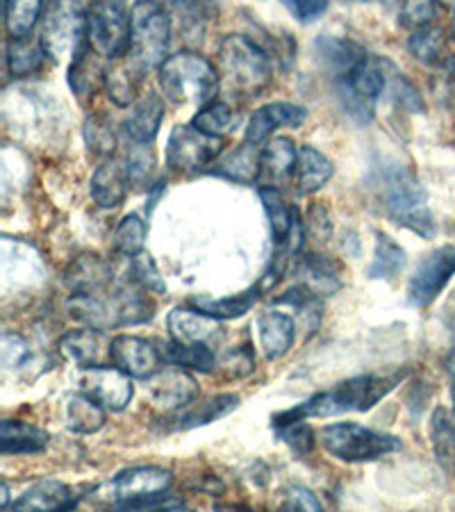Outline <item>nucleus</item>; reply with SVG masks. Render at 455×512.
Wrapping results in <instances>:
<instances>
[{"label": "nucleus", "mask_w": 455, "mask_h": 512, "mask_svg": "<svg viewBox=\"0 0 455 512\" xmlns=\"http://www.w3.org/2000/svg\"><path fill=\"white\" fill-rule=\"evenodd\" d=\"M76 497L71 487L60 481H39L23 494L21 499L14 501V510H69L76 508Z\"/></svg>", "instance_id": "obj_28"}, {"label": "nucleus", "mask_w": 455, "mask_h": 512, "mask_svg": "<svg viewBox=\"0 0 455 512\" xmlns=\"http://www.w3.org/2000/svg\"><path fill=\"white\" fill-rule=\"evenodd\" d=\"M144 78H146V71L139 69L128 55H123L119 60H112L105 66L103 85H105L107 96H110L114 103L121 107H130L137 101Z\"/></svg>", "instance_id": "obj_23"}, {"label": "nucleus", "mask_w": 455, "mask_h": 512, "mask_svg": "<svg viewBox=\"0 0 455 512\" xmlns=\"http://www.w3.org/2000/svg\"><path fill=\"white\" fill-rule=\"evenodd\" d=\"M387 87L385 66L376 57H362L349 76L339 82V98L346 112L362 123L374 117V105Z\"/></svg>", "instance_id": "obj_10"}, {"label": "nucleus", "mask_w": 455, "mask_h": 512, "mask_svg": "<svg viewBox=\"0 0 455 512\" xmlns=\"http://www.w3.org/2000/svg\"><path fill=\"white\" fill-rule=\"evenodd\" d=\"M182 508H185V501L178 497H171L169 490L119 506V510H182Z\"/></svg>", "instance_id": "obj_53"}, {"label": "nucleus", "mask_w": 455, "mask_h": 512, "mask_svg": "<svg viewBox=\"0 0 455 512\" xmlns=\"http://www.w3.org/2000/svg\"><path fill=\"white\" fill-rule=\"evenodd\" d=\"M285 508L289 510H321V501L305 487H289L285 492Z\"/></svg>", "instance_id": "obj_55"}, {"label": "nucleus", "mask_w": 455, "mask_h": 512, "mask_svg": "<svg viewBox=\"0 0 455 512\" xmlns=\"http://www.w3.org/2000/svg\"><path fill=\"white\" fill-rule=\"evenodd\" d=\"M173 483V476L169 469L162 467H132L121 472L112 483H107V494L114 506H123V503L153 497V494L167 492Z\"/></svg>", "instance_id": "obj_14"}, {"label": "nucleus", "mask_w": 455, "mask_h": 512, "mask_svg": "<svg viewBox=\"0 0 455 512\" xmlns=\"http://www.w3.org/2000/svg\"><path fill=\"white\" fill-rule=\"evenodd\" d=\"M305 117H308V110L301 105L294 103H269L262 105L260 110H255V114L246 123V132L244 139L248 144L258 146L273 135V132L280 128H299L303 126Z\"/></svg>", "instance_id": "obj_18"}, {"label": "nucleus", "mask_w": 455, "mask_h": 512, "mask_svg": "<svg viewBox=\"0 0 455 512\" xmlns=\"http://www.w3.org/2000/svg\"><path fill=\"white\" fill-rule=\"evenodd\" d=\"M296 274L303 276V285L314 289L319 296L335 294L342 287V269L335 260L321 253H308L296 267Z\"/></svg>", "instance_id": "obj_30"}, {"label": "nucleus", "mask_w": 455, "mask_h": 512, "mask_svg": "<svg viewBox=\"0 0 455 512\" xmlns=\"http://www.w3.org/2000/svg\"><path fill=\"white\" fill-rule=\"evenodd\" d=\"M273 428L280 440H283L289 449L299 456L310 453L314 447V433L308 424H303V419H273Z\"/></svg>", "instance_id": "obj_44"}, {"label": "nucleus", "mask_w": 455, "mask_h": 512, "mask_svg": "<svg viewBox=\"0 0 455 512\" xmlns=\"http://www.w3.org/2000/svg\"><path fill=\"white\" fill-rule=\"evenodd\" d=\"M239 406L237 394H221L212 396V399L198 401L196 406L189 403L187 408H182L180 415L173 417V428L176 431H189V428H198L210 424L214 419H221L233 412Z\"/></svg>", "instance_id": "obj_29"}, {"label": "nucleus", "mask_w": 455, "mask_h": 512, "mask_svg": "<svg viewBox=\"0 0 455 512\" xmlns=\"http://www.w3.org/2000/svg\"><path fill=\"white\" fill-rule=\"evenodd\" d=\"M85 142L94 155L110 158L114 148H117V135H114L110 121L105 117H91L85 123Z\"/></svg>", "instance_id": "obj_46"}, {"label": "nucleus", "mask_w": 455, "mask_h": 512, "mask_svg": "<svg viewBox=\"0 0 455 512\" xmlns=\"http://www.w3.org/2000/svg\"><path fill=\"white\" fill-rule=\"evenodd\" d=\"M269 55L246 35H228L219 46L221 87L235 98L260 96L271 82Z\"/></svg>", "instance_id": "obj_4"}, {"label": "nucleus", "mask_w": 455, "mask_h": 512, "mask_svg": "<svg viewBox=\"0 0 455 512\" xmlns=\"http://www.w3.org/2000/svg\"><path fill=\"white\" fill-rule=\"evenodd\" d=\"M403 374L392 376H355L342 381L326 392L314 394L312 399L301 403L299 408L283 412L278 419H310V417H337L346 412L371 410L378 401H383L396 385L401 383Z\"/></svg>", "instance_id": "obj_2"}, {"label": "nucleus", "mask_w": 455, "mask_h": 512, "mask_svg": "<svg viewBox=\"0 0 455 512\" xmlns=\"http://www.w3.org/2000/svg\"><path fill=\"white\" fill-rule=\"evenodd\" d=\"M192 123L198 130H203L205 135L223 139V137H228L230 132H235L239 128L242 117H239V112L233 105H228L223 101H210L208 105H203L201 110L194 114Z\"/></svg>", "instance_id": "obj_35"}, {"label": "nucleus", "mask_w": 455, "mask_h": 512, "mask_svg": "<svg viewBox=\"0 0 455 512\" xmlns=\"http://www.w3.org/2000/svg\"><path fill=\"white\" fill-rule=\"evenodd\" d=\"M446 367H449V374H451V378L455 381V351L451 353V358H449V362H446Z\"/></svg>", "instance_id": "obj_56"}, {"label": "nucleus", "mask_w": 455, "mask_h": 512, "mask_svg": "<svg viewBox=\"0 0 455 512\" xmlns=\"http://www.w3.org/2000/svg\"><path fill=\"white\" fill-rule=\"evenodd\" d=\"M217 367L226 378H244V376L253 374V371H255L253 351L248 349V346H242V349H235V351H228L217 362Z\"/></svg>", "instance_id": "obj_50"}, {"label": "nucleus", "mask_w": 455, "mask_h": 512, "mask_svg": "<svg viewBox=\"0 0 455 512\" xmlns=\"http://www.w3.org/2000/svg\"><path fill=\"white\" fill-rule=\"evenodd\" d=\"M296 19L310 23L328 10V0H283Z\"/></svg>", "instance_id": "obj_54"}, {"label": "nucleus", "mask_w": 455, "mask_h": 512, "mask_svg": "<svg viewBox=\"0 0 455 512\" xmlns=\"http://www.w3.org/2000/svg\"><path fill=\"white\" fill-rule=\"evenodd\" d=\"M128 278L132 280V283H137L139 287L146 289V292H153V294L167 292V283H164L160 269H157L155 260L146 251L132 255Z\"/></svg>", "instance_id": "obj_43"}, {"label": "nucleus", "mask_w": 455, "mask_h": 512, "mask_svg": "<svg viewBox=\"0 0 455 512\" xmlns=\"http://www.w3.org/2000/svg\"><path fill=\"white\" fill-rule=\"evenodd\" d=\"M223 151V139L205 135L194 123L176 126L169 135L167 164L178 173H192L210 167L219 160Z\"/></svg>", "instance_id": "obj_11"}, {"label": "nucleus", "mask_w": 455, "mask_h": 512, "mask_svg": "<svg viewBox=\"0 0 455 512\" xmlns=\"http://www.w3.org/2000/svg\"><path fill=\"white\" fill-rule=\"evenodd\" d=\"M378 196L385 205L387 217L394 224L412 230L421 237L430 239L435 235V219L428 208V196L424 185L419 183L415 173L403 164H387L378 169Z\"/></svg>", "instance_id": "obj_3"}, {"label": "nucleus", "mask_w": 455, "mask_h": 512, "mask_svg": "<svg viewBox=\"0 0 455 512\" xmlns=\"http://www.w3.org/2000/svg\"><path fill=\"white\" fill-rule=\"evenodd\" d=\"M126 164H128L132 185H139V187L151 185L153 173H155V153L151 144H135Z\"/></svg>", "instance_id": "obj_47"}, {"label": "nucleus", "mask_w": 455, "mask_h": 512, "mask_svg": "<svg viewBox=\"0 0 455 512\" xmlns=\"http://www.w3.org/2000/svg\"><path fill=\"white\" fill-rule=\"evenodd\" d=\"M437 3H442V5H455V0H437Z\"/></svg>", "instance_id": "obj_57"}, {"label": "nucleus", "mask_w": 455, "mask_h": 512, "mask_svg": "<svg viewBox=\"0 0 455 512\" xmlns=\"http://www.w3.org/2000/svg\"><path fill=\"white\" fill-rule=\"evenodd\" d=\"M130 378L132 376L119 369L117 365L87 367L82 369L80 374V390L101 403L105 410L119 412L123 408H128L132 394H135V387H132Z\"/></svg>", "instance_id": "obj_13"}, {"label": "nucleus", "mask_w": 455, "mask_h": 512, "mask_svg": "<svg viewBox=\"0 0 455 512\" xmlns=\"http://www.w3.org/2000/svg\"><path fill=\"white\" fill-rule=\"evenodd\" d=\"M392 94H394V101L399 103L401 107H405L408 112H424L426 110V103L424 98H421L419 89L412 85L408 78L403 76H394L392 78Z\"/></svg>", "instance_id": "obj_52"}, {"label": "nucleus", "mask_w": 455, "mask_h": 512, "mask_svg": "<svg viewBox=\"0 0 455 512\" xmlns=\"http://www.w3.org/2000/svg\"><path fill=\"white\" fill-rule=\"evenodd\" d=\"M453 37H455V16H453Z\"/></svg>", "instance_id": "obj_59"}, {"label": "nucleus", "mask_w": 455, "mask_h": 512, "mask_svg": "<svg viewBox=\"0 0 455 512\" xmlns=\"http://www.w3.org/2000/svg\"><path fill=\"white\" fill-rule=\"evenodd\" d=\"M435 19V0H403L399 23L408 30L428 28Z\"/></svg>", "instance_id": "obj_48"}, {"label": "nucleus", "mask_w": 455, "mask_h": 512, "mask_svg": "<svg viewBox=\"0 0 455 512\" xmlns=\"http://www.w3.org/2000/svg\"><path fill=\"white\" fill-rule=\"evenodd\" d=\"M299 164V148L289 137H273L260 151V187H276L292 176Z\"/></svg>", "instance_id": "obj_21"}, {"label": "nucleus", "mask_w": 455, "mask_h": 512, "mask_svg": "<svg viewBox=\"0 0 455 512\" xmlns=\"http://www.w3.org/2000/svg\"><path fill=\"white\" fill-rule=\"evenodd\" d=\"M46 51L41 39L28 37H10L7 44V69L12 76H28L41 69V64L46 60Z\"/></svg>", "instance_id": "obj_37"}, {"label": "nucleus", "mask_w": 455, "mask_h": 512, "mask_svg": "<svg viewBox=\"0 0 455 512\" xmlns=\"http://www.w3.org/2000/svg\"><path fill=\"white\" fill-rule=\"evenodd\" d=\"M30 344L19 335L5 333L0 337V360H3L5 369H19L30 360Z\"/></svg>", "instance_id": "obj_51"}, {"label": "nucleus", "mask_w": 455, "mask_h": 512, "mask_svg": "<svg viewBox=\"0 0 455 512\" xmlns=\"http://www.w3.org/2000/svg\"><path fill=\"white\" fill-rule=\"evenodd\" d=\"M335 167L324 153L314 146L299 148V164H296V183L303 194H314L333 178Z\"/></svg>", "instance_id": "obj_31"}, {"label": "nucleus", "mask_w": 455, "mask_h": 512, "mask_svg": "<svg viewBox=\"0 0 455 512\" xmlns=\"http://www.w3.org/2000/svg\"><path fill=\"white\" fill-rule=\"evenodd\" d=\"M253 144H244L237 151L228 153L226 158L217 162V169L214 173L219 176H226L230 180H237V183H255L260 176V153H255Z\"/></svg>", "instance_id": "obj_38"}, {"label": "nucleus", "mask_w": 455, "mask_h": 512, "mask_svg": "<svg viewBox=\"0 0 455 512\" xmlns=\"http://www.w3.org/2000/svg\"><path fill=\"white\" fill-rule=\"evenodd\" d=\"M403 267H405V251L394 242L390 235L378 233L374 262H371V267H369V278L392 280L401 274Z\"/></svg>", "instance_id": "obj_39"}, {"label": "nucleus", "mask_w": 455, "mask_h": 512, "mask_svg": "<svg viewBox=\"0 0 455 512\" xmlns=\"http://www.w3.org/2000/svg\"><path fill=\"white\" fill-rule=\"evenodd\" d=\"M87 41L91 51L107 62L128 53L130 12L123 0H91L87 10Z\"/></svg>", "instance_id": "obj_9"}, {"label": "nucleus", "mask_w": 455, "mask_h": 512, "mask_svg": "<svg viewBox=\"0 0 455 512\" xmlns=\"http://www.w3.org/2000/svg\"><path fill=\"white\" fill-rule=\"evenodd\" d=\"M433 444L435 453L446 469L455 467V424L446 410L433 415Z\"/></svg>", "instance_id": "obj_42"}, {"label": "nucleus", "mask_w": 455, "mask_h": 512, "mask_svg": "<svg viewBox=\"0 0 455 512\" xmlns=\"http://www.w3.org/2000/svg\"><path fill=\"white\" fill-rule=\"evenodd\" d=\"M130 185L128 164L117 158H107L91 178V198L101 208H119L126 201Z\"/></svg>", "instance_id": "obj_22"}, {"label": "nucleus", "mask_w": 455, "mask_h": 512, "mask_svg": "<svg viewBox=\"0 0 455 512\" xmlns=\"http://www.w3.org/2000/svg\"><path fill=\"white\" fill-rule=\"evenodd\" d=\"M260 201L264 205V212H267V217H269L273 242H276L278 246H285L289 239V233H292V228H294V219H296V214H299V210L289 208L283 194H280L276 187H260Z\"/></svg>", "instance_id": "obj_34"}, {"label": "nucleus", "mask_w": 455, "mask_h": 512, "mask_svg": "<svg viewBox=\"0 0 455 512\" xmlns=\"http://www.w3.org/2000/svg\"><path fill=\"white\" fill-rule=\"evenodd\" d=\"M455 276V246L446 244L430 251L410 278L408 299L415 308H428Z\"/></svg>", "instance_id": "obj_12"}, {"label": "nucleus", "mask_w": 455, "mask_h": 512, "mask_svg": "<svg viewBox=\"0 0 455 512\" xmlns=\"http://www.w3.org/2000/svg\"><path fill=\"white\" fill-rule=\"evenodd\" d=\"M105 426V408L85 392L66 403V428L78 435H91Z\"/></svg>", "instance_id": "obj_33"}, {"label": "nucleus", "mask_w": 455, "mask_h": 512, "mask_svg": "<svg viewBox=\"0 0 455 512\" xmlns=\"http://www.w3.org/2000/svg\"><path fill=\"white\" fill-rule=\"evenodd\" d=\"M162 358L169 365L203 371V374H210L217 367V355L210 349V344H182L173 340L164 346Z\"/></svg>", "instance_id": "obj_36"}, {"label": "nucleus", "mask_w": 455, "mask_h": 512, "mask_svg": "<svg viewBox=\"0 0 455 512\" xmlns=\"http://www.w3.org/2000/svg\"><path fill=\"white\" fill-rule=\"evenodd\" d=\"M349 3H364V0H349Z\"/></svg>", "instance_id": "obj_58"}, {"label": "nucleus", "mask_w": 455, "mask_h": 512, "mask_svg": "<svg viewBox=\"0 0 455 512\" xmlns=\"http://www.w3.org/2000/svg\"><path fill=\"white\" fill-rule=\"evenodd\" d=\"M162 5L176 12L187 23L210 21L217 14V3L214 0H162Z\"/></svg>", "instance_id": "obj_49"}, {"label": "nucleus", "mask_w": 455, "mask_h": 512, "mask_svg": "<svg viewBox=\"0 0 455 512\" xmlns=\"http://www.w3.org/2000/svg\"><path fill=\"white\" fill-rule=\"evenodd\" d=\"M157 78L164 96L182 107L208 105L221 87V78L212 62L194 51L169 55L157 69Z\"/></svg>", "instance_id": "obj_5"}, {"label": "nucleus", "mask_w": 455, "mask_h": 512, "mask_svg": "<svg viewBox=\"0 0 455 512\" xmlns=\"http://www.w3.org/2000/svg\"><path fill=\"white\" fill-rule=\"evenodd\" d=\"M408 48L419 62L433 64L440 60V55L444 51V32L440 28H433V26L415 30L408 41Z\"/></svg>", "instance_id": "obj_45"}, {"label": "nucleus", "mask_w": 455, "mask_h": 512, "mask_svg": "<svg viewBox=\"0 0 455 512\" xmlns=\"http://www.w3.org/2000/svg\"><path fill=\"white\" fill-rule=\"evenodd\" d=\"M44 0H5V26L10 37H28L41 16Z\"/></svg>", "instance_id": "obj_40"}, {"label": "nucleus", "mask_w": 455, "mask_h": 512, "mask_svg": "<svg viewBox=\"0 0 455 512\" xmlns=\"http://www.w3.org/2000/svg\"><path fill=\"white\" fill-rule=\"evenodd\" d=\"M314 51H317V60L324 66V71L342 80L349 76L353 66L358 64L362 57H367L362 46H358L351 39L339 37H319L317 44H314Z\"/></svg>", "instance_id": "obj_26"}, {"label": "nucleus", "mask_w": 455, "mask_h": 512, "mask_svg": "<svg viewBox=\"0 0 455 512\" xmlns=\"http://www.w3.org/2000/svg\"><path fill=\"white\" fill-rule=\"evenodd\" d=\"M146 244V224L144 219H139V214H128L123 217L121 224L114 233V246L121 255L132 258V255L142 253Z\"/></svg>", "instance_id": "obj_41"}, {"label": "nucleus", "mask_w": 455, "mask_h": 512, "mask_svg": "<svg viewBox=\"0 0 455 512\" xmlns=\"http://www.w3.org/2000/svg\"><path fill=\"white\" fill-rule=\"evenodd\" d=\"M162 119H164V101L160 98V94L151 92L132 107L128 119L123 121V132H126V137L132 144H153L157 132H160Z\"/></svg>", "instance_id": "obj_25"}, {"label": "nucleus", "mask_w": 455, "mask_h": 512, "mask_svg": "<svg viewBox=\"0 0 455 512\" xmlns=\"http://www.w3.org/2000/svg\"><path fill=\"white\" fill-rule=\"evenodd\" d=\"M321 447L344 462H374L401 451V440L394 435L371 431L360 424H330L321 431Z\"/></svg>", "instance_id": "obj_8"}, {"label": "nucleus", "mask_w": 455, "mask_h": 512, "mask_svg": "<svg viewBox=\"0 0 455 512\" xmlns=\"http://www.w3.org/2000/svg\"><path fill=\"white\" fill-rule=\"evenodd\" d=\"M148 381V394L155 406L164 410H180L187 408L189 403L196 401L198 383L187 369L169 365L160 371H155Z\"/></svg>", "instance_id": "obj_16"}, {"label": "nucleus", "mask_w": 455, "mask_h": 512, "mask_svg": "<svg viewBox=\"0 0 455 512\" xmlns=\"http://www.w3.org/2000/svg\"><path fill=\"white\" fill-rule=\"evenodd\" d=\"M258 344L267 360H280L294 344V319L285 312L267 310L258 317Z\"/></svg>", "instance_id": "obj_24"}, {"label": "nucleus", "mask_w": 455, "mask_h": 512, "mask_svg": "<svg viewBox=\"0 0 455 512\" xmlns=\"http://www.w3.org/2000/svg\"><path fill=\"white\" fill-rule=\"evenodd\" d=\"M48 447V433L26 421L3 419L0 424V451L3 456H32Z\"/></svg>", "instance_id": "obj_27"}, {"label": "nucleus", "mask_w": 455, "mask_h": 512, "mask_svg": "<svg viewBox=\"0 0 455 512\" xmlns=\"http://www.w3.org/2000/svg\"><path fill=\"white\" fill-rule=\"evenodd\" d=\"M142 292L146 289L132 283V287H107L96 294H73L66 308L73 319L101 330L144 324L153 317V303Z\"/></svg>", "instance_id": "obj_1"}, {"label": "nucleus", "mask_w": 455, "mask_h": 512, "mask_svg": "<svg viewBox=\"0 0 455 512\" xmlns=\"http://www.w3.org/2000/svg\"><path fill=\"white\" fill-rule=\"evenodd\" d=\"M162 360V353L144 337L119 335L112 340V365L132 378H151L162 369Z\"/></svg>", "instance_id": "obj_17"}, {"label": "nucleus", "mask_w": 455, "mask_h": 512, "mask_svg": "<svg viewBox=\"0 0 455 512\" xmlns=\"http://www.w3.org/2000/svg\"><path fill=\"white\" fill-rule=\"evenodd\" d=\"M264 292L260 285H253L246 292H239L235 296H226V299H210V296H196L192 299V308L205 312L214 319L228 321V319H237L246 315L248 310H253V305L258 303V299Z\"/></svg>", "instance_id": "obj_32"}, {"label": "nucleus", "mask_w": 455, "mask_h": 512, "mask_svg": "<svg viewBox=\"0 0 455 512\" xmlns=\"http://www.w3.org/2000/svg\"><path fill=\"white\" fill-rule=\"evenodd\" d=\"M171 44V19L157 0H137L130 10L128 57L142 71L160 69Z\"/></svg>", "instance_id": "obj_6"}, {"label": "nucleus", "mask_w": 455, "mask_h": 512, "mask_svg": "<svg viewBox=\"0 0 455 512\" xmlns=\"http://www.w3.org/2000/svg\"><path fill=\"white\" fill-rule=\"evenodd\" d=\"M39 39L53 62H76L89 48L87 12L80 0H51Z\"/></svg>", "instance_id": "obj_7"}, {"label": "nucleus", "mask_w": 455, "mask_h": 512, "mask_svg": "<svg viewBox=\"0 0 455 512\" xmlns=\"http://www.w3.org/2000/svg\"><path fill=\"white\" fill-rule=\"evenodd\" d=\"M171 340L182 344H212L223 335L221 319H214L196 308H176L167 317Z\"/></svg>", "instance_id": "obj_19"}, {"label": "nucleus", "mask_w": 455, "mask_h": 512, "mask_svg": "<svg viewBox=\"0 0 455 512\" xmlns=\"http://www.w3.org/2000/svg\"><path fill=\"white\" fill-rule=\"evenodd\" d=\"M114 274L110 260L98 253H82L64 271V285L71 294H96L112 285Z\"/></svg>", "instance_id": "obj_20"}, {"label": "nucleus", "mask_w": 455, "mask_h": 512, "mask_svg": "<svg viewBox=\"0 0 455 512\" xmlns=\"http://www.w3.org/2000/svg\"><path fill=\"white\" fill-rule=\"evenodd\" d=\"M57 351H60L64 360L73 362L80 369L107 365L112 360L110 337L105 335V330L94 326L66 333L60 344H57Z\"/></svg>", "instance_id": "obj_15"}]
</instances>
